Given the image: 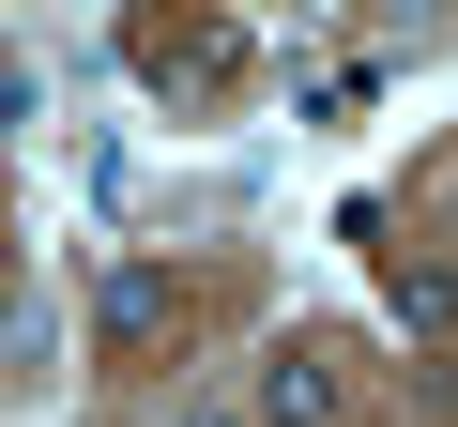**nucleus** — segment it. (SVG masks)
<instances>
[{
  "instance_id": "5",
  "label": "nucleus",
  "mask_w": 458,
  "mask_h": 427,
  "mask_svg": "<svg viewBox=\"0 0 458 427\" xmlns=\"http://www.w3.org/2000/svg\"><path fill=\"white\" fill-rule=\"evenodd\" d=\"M168 427H260V397H183Z\"/></svg>"
},
{
  "instance_id": "3",
  "label": "nucleus",
  "mask_w": 458,
  "mask_h": 427,
  "mask_svg": "<svg viewBox=\"0 0 458 427\" xmlns=\"http://www.w3.org/2000/svg\"><path fill=\"white\" fill-rule=\"evenodd\" d=\"M92 321H107L123 351H153V336H183V290H168L153 260H107V290H92Z\"/></svg>"
},
{
  "instance_id": "1",
  "label": "nucleus",
  "mask_w": 458,
  "mask_h": 427,
  "mask_svg": "<svg viewBox=\"0 0 458 427\" xmlns=\"http://www.w3.org/2000/svg\"><path fill=\"white\" fill-rule=\"evenodd\" d=\"M123 62H138L168 107H199V92L245 77V31H229V16H138V31H123Z\"/></svg>"
},
{
  "instance_id": "4",
  "label": "nucleus",
  "mask_w": 458,
  "mask_h": 427,
  "mask_svg": "<svg viewBox=\"0 0 458 427\" xmlns=\"http://www.w3.org/2000/svg\"><path fill=\"white\" fill-rule=\"evenodd\" d=\"M382 306H397L412 336H458V260H428V245H382Z\"/></svg>"
},
{
  "instance_id": "2",
  "label": "nucleus",
  "mask_w": 458,
  "mask_h": 427,
  "mask_svg": "<svg viewBox=\"0 0 458 427\" xmlns=\"http://www.w3.org/2000/svg\"><path fill=\"white\" fill-rule=\"evenodd\" d=\"M245 397H260V427H321V412H336V351H321V336H276Z\"/></svg>"
}]
</instances>
